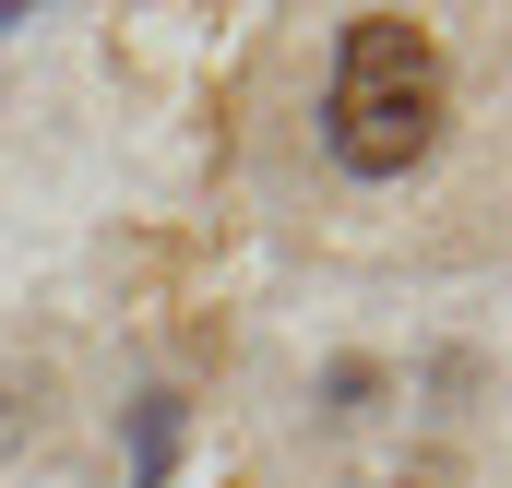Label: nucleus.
Returning a JSON list of instances; mask_svg holds the SVG:
<instances>
[{
  "mask_svg": "<svg viewBox=\"0 0 512 488\" xmlns=\"http://www.w3.org/2000/svg\"><path fill=\"white\" fill-rule=\"evenodd\" d=\"M441 48L429 24L405 12H358L346 48H334V96H322V143L346 179H405L429 143H441Z\"/></svg>",
  "mask_w": 512,
  "mask_h": 488,
  "instance_id": "f257e3e1",
  "label": "nucleus"
},
{
  "mask_svg": "<svg viewBox=\"0 0 512 488\" xmlns=\"http://www.w3.org/2000/svg\"><path fill=\"white\" fill-rule=\"evenodd\" d=\"M179 465V393H143L131 405V488H167Z\"/></svg>",
  "mask_w": 512,
  "mask_h": 488,
  "instance_id": "f03ea898",
  "label": "nucleus"
},
{
  "mask_svg": "<svg viewBox=\"0 0 512 488\" xmlns=\"http://www.w3.org/2000/svg\"><path fill=\"white\" fill-rule=\"evenodd\" d=\"M405 488H429V477H405Z\"/></svg>",
  "mask_w": 512,
  "mask_h": 488,
  "instance_id": "7ed1b4c3",
  "label": "nucleus"
}]
</instances>
